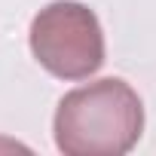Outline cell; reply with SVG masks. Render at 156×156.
I'll return each mask as SVG.
<instances>
[{
    "label": "cell",
    "instance_id": "7a4b0ae2",
    "mask_svg": "<svg viewBox=\"0 0 156 156\" xmlns=\"http://www.w3.org/2000/svg\"><path fill=\"white\" fill-rule=\"evenodd\" d=\"M28 43L43 70L58 80H89L104 64V31L80 0H55L43 6L28 31Z\"/></svg>",
    "mask_w": 156,
    "mask_h": 156
},
{
    "label": "cell",
    "instance_id": "6da1fadb",
    "mask_svg": "<svg viewBox=\"0 0 156 156\" xmlns=\"http://www.w3.org/2000/svg\"><path fill=\"white\" fill-rule=\"evenodd\" d=\"M52 135L64 156H122L144 135L141 95L119 76L76 86L58 101Z\"/></svg>",
    "mask_w": 156,
    "mask_h": 156
}]
</instances>
